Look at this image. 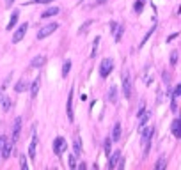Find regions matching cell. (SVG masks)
<instances>
[{"instance_id": "cell-40", "label": "cell", "mask_w": 181, "mask_h": 170, "mask_svg": "<svg viewBox=\"0 0 181 170\" xmlns=\"http://www.w3.org/2000/svg\"><path fill=\"white\" fill-rule=\"evenodd\" d=\"M4 142H6V137H0V151H2V145H4Z\"/></svg>"}, {"instance_id": "cell-26", "label": "cell", "mask_w": 181, "mask_h": 170, "mask_svg": "<svg viewBox=\"0 0 181 170\" xmlns=\"http://www.w3.org/2000/svg\"><path fill=\"white\" fill-rule=\"evenodd\" d=\"M69 71H71V61H66L62 64V78H66Z\"/></svg>"}, {"instance_id": "cell-28", "label": "cell", "mask_w": 181, "mask_h": 170, "mask_svg": "<svg viewBox=\"0 0 181 170\" xmlns=\"http://www.w3.org/2000/svg\"><path fill=\"white\" fill-rule=\"evenodd\" d=\"M154 28H156V25H154V23H153V28H151V30H149V32L146 34V36H144V39H142V43L138 44V50H140V48H142V46H144V44H146V41H148V39H149V36H151V34L154 32Z\"/></svg>"}, {"instance_id": "cell-24", "label": "cell", "mask_w": 181, "mask_h": 170, "mask_svg": "<svg viewBox=\"0 0 181 170\" xmlns=\"http://www.w3.org/2000/svg\"><path fill=\"white\" fill-rule=\"evenodd\" d=\"M93 20H87V22L83 23V25H80V28H78V36H82V34H87V28L93 25Z\"/></svg>"}, {"instance_id": "cell-27", "label": "cell", "mask_w": 181, "mask_h": 170, "mask_svg": "<svg viewBox=\"0 0 181 170\" xmlns=\"http://www.w3.org/2000/svg\"><path fill=\"white\" fill-rule=\"evenodd\" d=\"M144 2H146V0H135V7H133V9H135V12H137V14H140V12H142Z\"/></svg>"}, {"instance_id": "cell-29", "label": "cell", "mask_w": 181, "mask_h": 170, "mask_svg": "<svg viewBox=\"0 0 181 170\" xmlns=\"http://www.w3.org/2000/svg\"><path fill=\"white\" fill-rule=\"evenodd\" d=\"M20 167H22V170H28V163H27L25 154H20Z\"/></svg>"}, {"instance_id": "cell-3", "label": "cell", "mask_w": 181, "mask_h": 170, "mask_svg": "<svg viewBox=\"0 0 181 170\" xmlns=\"http://www.w3.org/2000/svg\"><path fill=\"white\" fill-rule=\"evenodd\" d=\"M57 28H59V23H50V25H46V27L39 28L38 39H44V37H48V36H52V34H53Z\"/></svg>"}, {"instance_id": "cell-41", "label": "cell", "mask_w": 181, "mask_h": 170, "mask_svg": "<svg viewBox=\"0 0 181 170\" xmlns=\"http://www.w3.org/2000/svg\"><path fill=\"white\" fill-rule=\"evenodd\" d=\"M105 2H107V0H96V6H103Z\"/></svg>"}, {"instance_id": "cell-32", "label": "cell", "mask_w": 181, "mask_h": 170, "mask_svg": "<svg viewBox=\"0 0 181 170\" xmlns=\"http://www.w3.org/2000/svg\"><path fill=\"white\" fill-rule=\"evenodd\" d=\"M110 145H112V138H105V153H107V156H110Z\"/></svg>"}, {"instance_id": "cell-12", "label": "cell", "mask_w": 181, "mask_h": 170, "mask_svg": "<svg viewBox=\"0 0 181 170\" xmlns=\"http://www.w3.org/2000/svg\"><path fill=\"white\" fill-rule=\"evenodd\" d=\"M119 159H121V153H119V151H115L112 156H108V168H117Z\"/></svg>"}, {"instance_id": "cell-21", "label": "cell", "mask_w": 181, "mask_h": 170, "mask_svg": "<svg viewBox=\"0 0 181 170\" xmlns=\"http://www.w3.org/2000/svg\"><path fill=\"white\" fill-rule=\"evenodd\" d=\"M123 34H124V27H123V25H117V27H115V30H114V39L117 41V43L121 41Z\"/></svg>"}, {"instance_id": "cell-8", "label": "cell", "mask_w": 181, "mask_h": 170, "mask_svg": "<svg viewBox=\"0 0 181 170\" xmlns=\"http://www.w3.org/2000/svg\"><path fill=\"white\" fill-rule=\"evenodd\" d=\"M20 133H22V117H16V121H14V124H13V138H11L14 143H16Z\"/></svg>"}, {"instance_id": "cell-4", "label": "cell", "mask_w": 181, "mask_h": 170, "mask_svg": "<svg viewBox=\"0 0 181 170\" xmlns=\"http://www.w3.org/2000/svg\"><path fill=\"white\" fill-rule=\"evenodd\" d=\"M68 149V142L64 140L62 137H57L53 142V153L57 154V156H60V154H64V151Z\"/></svg>"}, {"instance_id": "cell-22", "label": "cell", "mask_w": 181, "mask_h": 170, "mask_svg": "<svg viewBox=\"0 0 181 170\" xmlns=\"http://www.w3.org/2000/svg\"><path fill=\"white\" fill-rule=\"evenodd\" d=\"M108 101L112 104L117 103V89H115V87H110V90H108Z\"/></svg>"}, {"instance_id": "cell-2", "label": "cell", "mask_w": 181, "mask_h": 170, "mask_svg": "<svg viewBox=\"0 0 181 170\" xmlns=\"http://www.w3.org/2000/svg\"><path fill=\"white\" fill-rule=\"evenodd\" d=\"M114 69V62L112 59H103L101 61V66H99V76L101 78H108V75Z\"/></svg>"}, {"instance_id": "cell-39", "label": "cell", "mask_w": 181, "mask_h": 170, "mask_svg": "<svg viewBox=\"0 0 181 170\" xmlns=\"http://www.w3.org/2000/svg\"><path fill=\"white\" fill-rule=\"evenodd\" d=\"M108 27H110V32H114V30H115V27H117V23H115V22H110V25H108Z\"/></svg>"}, {"instance_id": "cell-13", "label": "cell", "mask_w": 181, "mask_h": 170, "mask_svg": "<svg viewBox=\"0 0 181 170\" xmlns=\"http://www.w3.org/2000/svg\"><path fill=\"white\" fill-rule=\"evenodd\" d=\"M170 129H172V135H174L176 138H179L181 137V119H174Z\"/></svg>"}, {"instance_id": "cell-34", "label": "cell", "mask_w": 181, "mask_h": 170, "mask_svg": "<svg viewBox=\"0 0 181 170\" xmlns=\"http://www.w3.org/2000/svg\"><path fill=\"white\" fill-rule=\"evenodd\" d=\"M170 64H172V66H176V64H178V51H172V53H170Z\"/></svg>"}, {"instance_id": "cell-16", "label": "cell", "mask_w": 181, "mask_h": 170, "mask_svg": "<svg viewBox=\"0 0 181 170\" xmlns=\"http://www.w3.org/2000/svg\"><path fill=\"white\" fill-rule=\"evenodd\" d=\"M119 137H121V124L119 122H115L114 124V128H112V142H117L119 140Z\"/></svg>"}, {"instance_id": "cell-19", "label": "cell", "mask_w": 181, "mask_h": 170, "mask_svg": "<svg viewBox=\"0 0 181 170\" xmlns=\"http://www.w3.org/2000/svg\"><path fill=\"white\" fill-rule=\"evenodd\" d=\"M55 14H59V7H50V9H46V11L41 14V18H52V16H55Z\"/></svg>"}, {"instance_id": "cell-5", "label": "cell", "mask_w": 181, "mask_h": 170, "mask_svg": "<svg viewBox=\"0 0 181 170\" xmlns=\"http://www.w3.org/2000/svg\"><path fill=\"white\" fill-rule=\"evenodd\" d=\"M36 149H38V135H36V128H32V140L28 145V158L36 159Z\"/></svg>"}, {"instance_id": "cell-9", "label": "cell", "mask_w": 181, "mask_h": 170, "mask_svg": "<svg viewBox=\"0 0 181 170\" xmlns=\"http://www.w3.org/2000/svg\"><path fill=\"white\" fill-rule=\"evenodd\" d=\"M73 92L75 90H69V96H68V104H66V112H68V121L73 122V119H75V115H73Z\"/></svg>"}, {"instance_id": "cell-1", "label": "cell", "mask_w": 181, "mask_h": 170, "mask_svg": "<svg viewBox=\"0 0 181 170\" xmlns=\"http://www.w3.org/2000/svg\"><path fill=\"white\" fill-rule=\"evenodd\" d=\"M140 135H142V143H144V156H148L149 147H151V140L154 135V126H146L140 128Z\"/></svg>"}, {"instance_id": "cell-36", "label": "cell", "mask_w": 181, "mask_h": 170, "mask_svg": "<svg viewBox=\"0 0 181 170\" xmlns=\"http://www.w3.org/2000/svg\"><path fill=\"white\" fill-rule=\"evenodd\" d=\"M52 2H55V0H30L27 4H52Z\"/></svg>"}, {"instance_id": "cell-18", "label": "cell", "mask_w": 181, "mask_h": 170, "mask_svg": "<svg viewBox=\"0 0 181 170\" xmlns=\"http://www.w3.org/2000/svg\"><path fill=\"white\" fill-rule=\"evenodd\" d=\"M39 83H41V80H39V76L36 78V80H34L32 82V85H30V98H36V96H38V90H39Z\"/></svg>"}, {"instance_id": "cell-11", "label": "cell", "mask_w": 181, "mask_h": 170, "mask_svg": "<svg viewBox=\"0 0 181 170\" xmlns=\"http://www.w3.org/2000/svg\"><path fill=\"white\" fill-rule=\"evenodd\" d=\"M142 80H144V83H146L148 87L153 83V73H151V66H146V69H144V73H142Z\"/></svg>"}, {"instance_id": "cell-14", "label": "cell", "mask_w": 181, "mask_h": 170, "mask_svg": "<svg viewBox=\"0 0 181 170\" xmlns=\"http://www.w3.org/2000/svg\"><path fill=\"white\" fill-rule=\"evenodd\" d=\"M9 108H11V98L0 96V112H7Z\"/></svg>"}, {"instance_id": "cell-7", "label": "cell", "mask_w": 181, "mask_h": 170, "mask_svg": "<svg viewBox=\"0 0 181 170\" xmlns=\"http://www.w3.org/2000/svg\"><path fill=\"white\" fill-rule=\"evenodd\" d=\"M123 92H124V98L132 96V82H130V75L128 73H123Z\"/></svg>"}, {"instance_id": "cell-38", "label": "cell", "mask_w": 181, "mask_h": 170, "mask_svg": "<svg viewBox=\"0 0 181 170\" xmlns=\"http://www.w3.org/2000/svg\"><path fill=\"white\" fill-rule=\"evenodd\" d=\"M178 36H179V34H178V32H176V34H170L169 37H167V43H170V41H174V39L178 37Z\"/></svg>"}, {"instance_id": "cell-33", "label": "cell", "mask_w": 181, "mask_h": 170, "mask_svg": "<svg viewBox=\"0 0 181 170\" xmlns=\"http://www.w3.org/2000/svg\"><path fill=\"white\" fill-rule=\"evenodd\" d=\"M179 94H181V85H174V90H172V98H179Z\"/></svg>"}, {"instance_id": "cell-42", "label": "cell", "mask_w": 181, "mask_h": 170, "mask_svg": "<svg viewBox=\"0 0 181 170\" xmlns=\"http://www.w3.org/2000/svg\"><path fill=\"white\" fill-rule=\"evenodd\" d=\"M11 4H14V0H7V7H11Z\"/></svg>"}, {"instance_id": "cell-30", "label": "cell", "mask_w": 181, "mask_h": 170, "mask_svg": "<svg viewBox=\"0 0 181 170\" xmlns=\"http://www.w3.org/2000/svg\"><path fill=\"white\" fill-rule=\"evenodd\" d=\"M165 161H167V158H165V156H160V159L156 161V170H163L165 168Z\"/></svg>"}, {"instance_id": "cell-6", "label": "cell", "mask_w": 181, "mask_h": 170, "mask_svg": "<svg viewBox=\"0 0 181 170\" xmlns=\"http://www.w3.org/2000/svg\"><path fill=\"white\" fill-rule=\"evenodd\" d=\"M27 27H28L27 23H22V25L16 28V32L13 34V43H20V41L25 37V34H27Z\"/></svg>"}, {"instance_id": "cell-31", "label": "cell", "mask_w": 181, "mask_h": 170, "mask_svg": "<svg viewBox=\"0 0 181 170\" xmlns=\"http://www.w3.org/2000/svg\"><path fill=\"white\" fill-rule=\"evenodd\" d=\"M98 44H99V37L96 36V39H94V43H93V51H91V59H93V57H96V51H98Z\"/></svg>"}, {"instance_id": "cell-15", "label": "cell", "mask_w": 181, "mask_h": 170, "mask_svg": "<svg viewBox=\"0 0 181 170\" xmlns=\"http://www.w3.org/2000/svg\"><path fill=\"white\" fill-rule=\"evenodd\" d=\"M44 62H46V57H43V55H39V57H34L32 62H30V66L32 67H43Z\"/></svg>"}, {"instance_id": "cell-37", "label": "cell", "mask_w": 181, "mask_h": 170, "mask_svg": "<svg viewBox=\"0 0 181 170\" xmlns=\"http://www.w3.org/2000/svg\"><path fill=\"white\" fill-rule=\"evenodd\" d=\"M162 78H163V83H167V87H169V83H170V76L167 75V71H165L163 75H162Z\"/></svg>"}, {"instance_id": "cell-17", "label": "cell", "mask_w": 181, "mask_h": 170, "mask_svg": "<svg viewBox=\"0 0 181 170\" xmlns=\"http://www.w3.org/2000/svg\"><path fill=\"white\" fill-rule=\"evenodd\" d=\"M149 117H151V112H148V110H144L142 114L138 115V128H142L146 122L149 121Z\"/></svg>"}, {"instance_id": "cell-10", "label": "cell", "mask_w": 181, "mask_h": 170, "mask_svg": "<svg viewBox=\"0 0 181 170\" xmlns=\"http://www.w3.org/2000/svg\"><path fill=\"white\" fill-rule=\"evenodd\" d=\"M13 147H14V142H13V140H9V142H4V145H2V151H0V153H2V158L4 159H7L9 158V156H11V153H13Z\"/></svg>"}, {"instance_id": "cell-25", "label": "cell", "mask_w": 181, "mask_h": 170, "mask_svg": "<svg viewBox=\"0 0 181 170\" xmlns=\"http://www.w3.org/2000/svg\"><path fill=\"white\" fill-rule=\"evenodd\" d=\"M18 12H13L11 14V20H9V23H7V30H13L14 28V25H16V22H18Z\"/></svg>"}, {"instance_id": "cell-20", "label": "cell", "mask_w": 181, "mask_h": 170, "mask_svg": "<svg viewBox=\"0 0 181 170\" xmlns=\"http://www.w3.org/2000/svg\"><path fill=\"white\" fill-rule=\"evenodd\" d=\"M27 87H28V82L25 80V78H22V80H20V82L14 85V90H16V92H23Z\"/></svg>"}, {"instance_id": "cell-23", "label": "cell", "mask_w": 181, "mask_h": 170, "mask_svg": "<svg viewBox=\"0 0 181 170\" xmlns=\"http://www.w3.org/2000/svg\"><path fill=\"white\" fill-rule=\"evenodd\" d=\"M73 149H75V156H80V154H82V143H80V138H78V137H75Z\"/></svg>"}, {"instance_id": "cell-35", "label": "cell", "mask_w": 181, "mask_h": 170, "mask_svg": "<svg viewBox=\"0 0 181 170\" xmlns=\"http://www.w3.org/2000/svg\"><path fill=\"white\" fill-rule=\"evenodd\" d=\"M68 159H69V167H71V168H75V167H77V161H75V159H77V156H75V154H69V156H68Z\"/></svg>"}]
</instances>
